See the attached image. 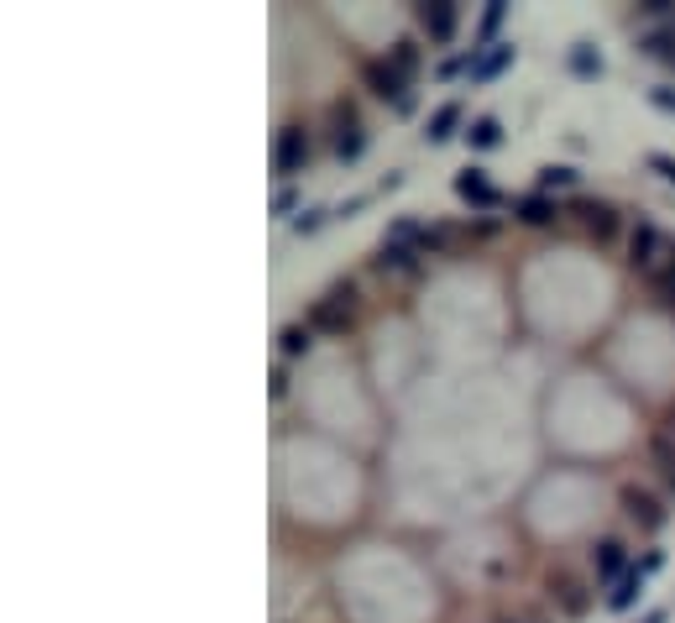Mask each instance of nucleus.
I'll use <instances>...</instances> for the list:
<instances>
[{
  "label": "nucleus",
  "instance_id": "1",
  "mask_svg": "<svg viewBox=\"0 0 675 623\" xmlns=\"http://www.w3.org/2000/svg\"><path fill=\"white\" fill-rule=\"evenodd\" d=\"M545 592H550V602H555V613H560V619H586V613H592V602H597L592 582L576 576V571H565V566H555L550 576H545Z\"/></svg>",
  "mask_w": 675,
  "mask_h": 623
},
{
  "label": "nucleus",
  "instance_id": "2",
  "mask_svg": "<svg viewBox=\"0 0 675 623\" xmlns=\"http://www.w3.org/2000/svg\"><path fill=\"white\" fill-rule=\"evenodd\" d=\"M309 157H314V136H309L304 121H288L283 131H277L273 142V173L277 179H294V173H304Z\"/></svg>",
  "mask_w": 675,
  "mask_h": 623
},
{
  "label": "nucleus",
  "instance_id": "3",
  "mask_svg": "<svg viewBox=\"0 0 675 623\" xmlns=\"http://www.w3.org/2000/svg\"><path fill=\"white\" fill-rule=\"evenodd\" d=\"M356 74H362V90L377 94V100H393V105H408V100H414V94H408V79H403L388 58H362Z\"/></svg>",
  "mask_w": 675,
  "mask_h": 623
},
{
  "label": "nucleus",
  "instance_id": "4",
  "mask_svg": "<svg viewBox=\"0 0 675 623\" xmlns=\"http://www.w3.org/2000/svg\"><path fill=\"white\" fill-rule=\"evenodd\" d=\"M618 508H623V513H628V519H634L644 534H660V530H665V519H671V513H665V498H660V493H649V487H634V482L618 493Z\"/></svg>",
  "mask_w": 675,
  "mask_h": 623
},
{
  "label": "nucleus",
  "instance_id": "5",
  "mask_svg": "<svg viewBox=\"0 0 675 623\" xmlns=\"http://www.w3.org/2000/svg\"><path fill=\"white\" fill-rule=\"evenodd\" d=\"M414 22H419V31L430 37L434 48H445V42L456 37L460 5H456V0H419V5H414Z\"/></svg>",
  "mask_w": 675,
  "mask_h": 623
},
{
  "label": "nucleus",
  "instance_id": "6",
  "mask_svg": "<svg viewBox=\"0 0 675 623\" xmlns=\"http://www.w3.org/2000/svg\"><path fill=\"white\" fill-rule=\"evenodd\" d=\"M576 215H582V225H586V236L597 241V247H613L618 236H623V215H618L613 205H602V199H576L571 205Z\"/></svg>",
  "mask_w": 675,
  "mask_h": 623
},
{
  "label": "nucleus",
  "instance_id": "7",
  "mask_svg": "<svg viewBox=\"0 0 675 623\" xmlns=\"http://www.w3.org/2000/svg\"><path fill=\"white\" fill-rule=\"evenodd\" d=\"M665 251H671V241H665L649 220H639V225L628 231V268H634V273H654Z\"/></svg>",
  "mask_w": 675,
  "mask_h": 623
},
{
  "label": "nucleus",
  "instance_id": "8",
  "mask_svg": "<svg viewBox=\"0 0 675 623\" xmlns=\"http://www.w3.org/2000/svg\"><path fill=\"white\" fill-rule=\"evenodd\" d=\"M372 273L419 278V273H425V257H419V247H393V241H382V247H377V257H372Z\"/></svg>",
  "mask_w": 675,
  "mask_h": 623
},
{
  "label": "nucleus",
  "instance_id": "9",
  "mask_svg": "<svg viewBox=\"0 0 675 623\" xmlns=\"http://www.w3.org/2000/svg\"><path fill=\"white\" fill-rule=\"evenodd\" d=\"M592 571H597V582H623L628 576V545L623 540H597Z\"/></svg>",
  "mask_w": 675,
  "mask_h": 623
},
{
  "label": "nucleus",
  "instance_id": "10",
  "mask_svg": "<svg viewBox=\"0 0 675 623\" xmlns=\"http://www.w3.org/2000/svg\"><path fill=\"white\" fill-rule=\"evenodd\" d=\"M351 320H356V314H346L340 304H330V299H314L309 314H304V325L314 330V336H346V330H351Z\"/></svg>",
  "mask_w": 675,
  "mask_h": 623
},
{
  "label": "nucleus",
  "instance_id": "11",
  "mask_svg": "<svg viewBox=\"0 0 675 623\" xmlns=\"http://www.w3.org/2000/svg\"><path fill=\"white\" fill-rule=\"evenodd\" d=\"M456 194L466 199V205H477V210H497V205H503V194L487 184V173H482V168H466V173H456Z\"/></svg>",
  "mask_w": 675,
  "mask_h": 623
},
{
  "label": "nucleus",
  "instance_id": "12",
  "mask_svg": "<svg viewBox=\"0 0 675 623\" xmlns=\"http://www.w3.org/2000/svg\"><path fill=\"white\" fill-rule=\"evenodd\" d=\"M325 126H330V147L346 142L351 131H367V126H362V110H356V100H346V94L325 105Z\"/></svg>",
  "mask_w": 675,
  "mask_h": 623
},
{
  "label": "nucleus",
  "instance_id": "13",
  "mask_svg": "<svg viewBox=\"0 0 675 623\" xmlns=\"http://www.w3.org/2000/svg\"><path fill=\"white\" fill-rule=\"evenodd\" d=\"M513 215H519V225H550L560 215V205L550 194H523V199H513Z\"/></svg>",
  "mask_w": 675,
  "mask_h": 623
},
{
  "label": "nucleus",
  "instance_id": "14",
  "mask_svg": "<svg viewBox=\"0 0 675 623\" xmlns=\"http://www.w3.org/2000/svg\"><path fill=\"white\" fill-rule=\"evenodd\" d=\"M508 63H513V42H497L492 53H477V48H471V79H497Z\"/></svg>",
  "mask_w": 675,
  "mask_h": 623
},
{
  "label": "nucleus",
  "instance_id": "15",
  "mask_svg": "<svg viewBox=\"0 0 675 623\" xmlns=\"http://www.w3.org/2000/svg\"><path fill=\"white\" fill-rule=\"evenodd\" d=\"M460 241L456 225H425V236H419V257H451Z\"/></svg>",
  "mask_w": 675,
  "mask_h": 623
},
{
  "label": "nucleus",
  "instance_id": "16",
  "mask_svg": "<svg viewBox=\"0 0 675 623\" xmlns=\"http://www.w3.org/2000/svg\"><path fill=\"white\" fill-rule=\"evenodd\" d=\"M388 63L399 68L403 79H414V74H419V63H425V53H419V37H399V42L388 48Z\"/></svg>",
  "mask_w": 675,
  "mask_h": 623
},
{
  "label": "nucleus",
  "instance_id": "17",
  "mask_svg": "<svg viewBox=\"0 0 675 623\" xmlns=\"http://www.w3.org/2000/svg\"><path fill=\"white\" fill-rule=\"evenodd\" d=\"M639 53H644V58H654V63H671V68H675V27H654L644 42H639Z\"/></svg>",
  "mask_w": 675,
  "mask_h": 623
},
{
  "label": "nucleus",
  "instance_id": "18",
  "mask_svg": "<svg viewBox=\"0 0 675 623\" xmlns=\"http://www.w3.org/2000/svg\"><path fill=\"white\" fill-rule=\"evenodd\" d=\"M639 592H644V571H628L613 592H608V608H613V613H628V608L639 602Z\"/></svg>",
  "mask_w": 675,
  "mask_h": 623
},
{
  "label": "nucleus",
  "instance_id": "19",
  "mask_svg": "<svg viewBox=\"0 0 675 623\" xmlns=\"http://www.w3.org/2000/svg\"><path fill=\"white\" fill-rule=\"evenodd\" d=\"M277 351H283V356H309V351H314V330H309L304 320H299V325H283Z\"/></svg>",
  "mask_w": 675,
  "mask_h": 623
},
{
  "label": "nucleus",
  "instance_id": "20",
  "mask_svg": "<svg viewBox=\"0 0 675 623\" xmlns=\"http://www.w3.org/2000/svg\"><path fill=\"white\" fill-rule=\"evenodd\" d=\"M456 126H460V105H440V110L430 116V126H425V136L440 147V142H451V136H456Z\"/></svg>",
  "mask_w": 675,
  "mask_h": 623
},
{
  "label": "nucleus",
  "instance_id": "21",
  "mask_svg": "<svg viewBox=\"0 0 675 623\" xmlns=\"http://www.w3.org/2000/svg\"><path fill=\"white\" fill-rule=\"evenodd\" d=\"M466 142H471L477 153H492V147H503V126L492 121V116H482V121L466 126Z\"/></svg>",
  "mask_w": 675,
  "mask_h": 623
},
{
  "label": "nucleus",
  "instance_id": "22",
  "mask_svg": "<svg viewBox=\"0 0 675 623\" xmlns=\"http://www.w3.org/2000/svg\"><path fill=\"white\" fill-rule=\"evenodd\" d=\"M649 456H654V467L660 471H675V430L671 425H660V430L649 435Z\"/></svg>",
  "mask_w": 675,
  "mask_h": 623
},
{
  "label": "nucleus",
  "instance_id": "23",
  "mask_svg": "<svg viewBox=\"0 0 675 623\" xmlns=\"http://www.w3.org/2000/svg\"><path fill=\"white\" fill-rule=\"evenodd\" d=\"M325 299L340 304L346 314H356V310H362V283H356V278H336L330 288H325Z\"/></svg>",
  "mask_w": 675,
  "mask_h": 623
},
{
  "label": "nucleus",
  "instance_id": "24",
  "mask_svg": "<svg viewBox=\"0 0 675 623\" xmlns=\"http://www.w3.org/2000/svg\"><path fill=\"white\" fill-rule=\"evenodd\" d=\"M571 74H582V79H597V74H602V58H597V53H592L586 42H576V48H571Z\"/></svg>",
  "mask_w": 675,
  "mask_h": 623
},
{
  "label": "nucleus",
  "instance_id": "25",
  "mask_svg": "<svg viewBox=\"0 0 675 623\" xmlns=\"http://www.w3.org/2000/svg\"><path fill=\"white\" fill-rule=\"evenodd\" d=\"M649 288H654L665 304H675V251H671V262H665V268H654V273H649Z\"/></svg>",
  "mask_w": 675,
  "mask_h": 623
},
{
  "label": "nucleus",
  "instance_id": "26",
  "mask_svg": "<svg viewBox=\"0 0 675 623\" xmlns=\"http://www.w3.org/2000/svg\"><path fill=\"white\" fill-rule=\"evenodd\" d=\"M503 16H508V5H503V0H492L487 11H482V27H477V53H482V42H487L492 31L503 27Z\"/></svg>",
  "mask_w": 675,
  "mask_h": 623
},
{
  "label": "nucleus",
  "instance_id": "27",
  "mask_svg": "<svg viewBox=\"0 0 675 623\" xmlns=\"http://www.w3.org/2000/svg\"><path fill=\"white\" fill-rule=\"evenodd\" d=\"M576 184V168H539V194H545V189H571Z\"/></svg>",
  "mask_w": 675,
  "mask_h": 623
},
{
  "label": "nucleus",
  "instance_id": "28",
  "mask_svg": "<svg viewBox=\"0 0 675 623\" xmlns=\"http://www.w3.org/2000/svg\"><path fill=\"white\" fill-rule=\"evenodd\" d=\"M325 220H330V210H304V215L294 220V231H299V236H314V231H320Z\"/></svg>",
  "mask_w": 675,
  "mask_h": 623
},
{
  "label": "nucleus",
  "instance_id": "29",
  "mask_svg": "<svg viewBox=\"0 0 675 623\" xmlns=\"http://www.w3.org/2000/svg\"><path fill=\"white\" fill-rule=\"evenodd\" d=\"M649 105L665 110V116H675V84H654V90H649Z\"/></svg>",
  "mask_w": 675,
  "mask_h": 623
},
{
  "label": "nucleus",
  "instance_id": "30",
  "mask_svg": "<svg viewBox=\"0 0 675 623\" xmlns=\"http://www.w3.org/2000/svg\"><path fill=\"white\" fill-rule=\"evenodd\" d=\"M294 210H299V194H294V189H277V194H273V215L283 220V215H294ZM294 220H299V215H294Z\"/></svg>",
  "mask_w": 675,
  "mask_h": 623
},
{
  "label": "nucleus",
  "instance_id": "31",
  "mask_svg": "<svg viewBox=\"0 0 675 623\" xmlns=\"http://www.w3.org/2000/svg\"><path fill=\"white\" fill-rule=\"evenodd\" d=\"M644 162H649V168H654V173H660V179H665V184L675 189V157H665V153H649Z\"/></svg>",
  "mask_w": 675,
  "mask_h": 623
},
{
  "label": "nucleus",
  "instance_id": "32",
  "mask_svg": "<svg viewBox=\"0 0 675 623\" xmlns=\"http://www.w3.org/2000/svg\"><path fill=\"white\" fill-rule=\"evenodd\" d=\"M267 393H273V399H288V367H273V377H267Z\"/></svg>",
  "mask_w": 675,
  "mask_h": 623
},
{
  "label": "nucleus",
  "instance_id": "33",
  "mask_svg": "<svg viewBox=\"0 0 675 623\" xmlns=\"http://www.w3.org/2000/svg\"><path fill=\"white\" fill-rule=\"evenodd\" d=\"M675 0H639V16H671Z\"/></svg>",
  "mask_w": 675,
  "mask_h": 623
},
{
  "label": "nucleus",
  "instance_id": "34",
  "mask_svg": "<svg viewBox=\"0 0 675 623\" xmlns=\"http://www.w3.org/2000/svg\"><path fill=\"white\" fill-rule=\"evenodd\" d=\"M660 566H665V556H660V550H649V556H644V566H639V571H644V576H654Z\"/></svg>",
  "mask_w": 675,
  "mask_h": 623
},
{
  "label": "nucleus",
  "instance_id": "35",
  "mask_svg": "<svg viewBox=\"0 0 675 623\" xmlns=\"http://www.w3.org/2000/svg\"><path fill=\"white\" fill-rule=\"evenodd\" d=\"M471 236H482V241H487V236H497V220H477V225H471Z\"/></svg>",
  "mask_w": 675,
  "mask_h": 623
},
{
  "label": "nucleus",
  "instance_id": "36",
  "mask_svg": "<svg viewBox=\"0 0 675 623\" xmlns=\"http://www.w3.org/2000/svg\"><path fill=\"white\" fill-rule=\"evenodd\" d=\"M497 623H550L545 613H513V619H497Z\"/></svg>",
  "mask_w": 675,
  "mask_h": 623
},
{
  "label": "nucleus",
  "instance_id": "37",
  "mask_svg": "<svg viewBox=\"0 0 675 623\" xmlns=\"http://www.w3.org/2000/svg\"><path fill=\"white\" fill-rule=\"evenodd\" d=\"M644 623H665V613H660V608H654V613H649V619Z\"/></svg>",
  "mask_w": 675,
  "mask_h": 623
},
{
  "label": "nucleus",
  "instance_id": "38",
  "mask_svg": "<svg viewBox=\"0 0 675 623\" xmlns=\"http://www.w3.org/2000/svg\"><path fill=\"white\" fill-rule=\"evenodd\" d=\"M665 425H671V430H675V408H671V419H665Z\"/></svg>",
  "mask_w": 675,
  "mask_h": 623
}]
</instances>
